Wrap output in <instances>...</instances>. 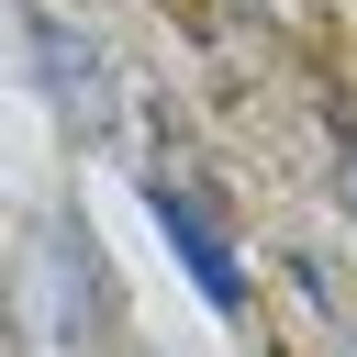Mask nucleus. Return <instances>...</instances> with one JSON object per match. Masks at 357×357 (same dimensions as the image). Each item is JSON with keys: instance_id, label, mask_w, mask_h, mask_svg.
<instances>
[{"instance_id": "nucleus-1", "label": "nucleus", "mask_w": 357, "mask_h": 357, "mask_svg": "<svg viewBox=\"0 0 357 357\" xmlns=\"http://www.w3.org/2000/svg\"><path fill=\"white\" fill-rule=\"evenodd\" d=\"M145 212H156V234L178 245V268H190V290L212 301V312H234L245 301V268H234V245H223V223H212V201L178 178V167H145Z\"/></svg>"}, {"instance_id": "nucleus-2", "label": "nucleus", "mask_w": 357, "mask_h": 357, "mask_svg": "<svg viewBox=\"0 0 357 357\" xmlns=\"http://www.w3.org/2000/svg\"><path fill=\"white\" fill-rule=\"evenodd\" d=\"M335 167H346V201H357V123L335 112Z\"/></svg>"}]
</instances>
